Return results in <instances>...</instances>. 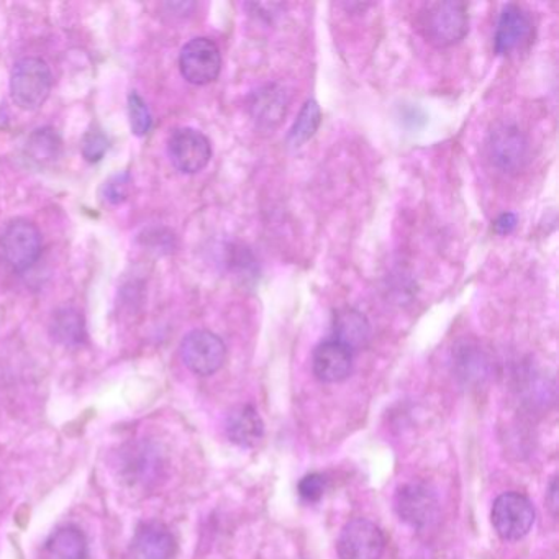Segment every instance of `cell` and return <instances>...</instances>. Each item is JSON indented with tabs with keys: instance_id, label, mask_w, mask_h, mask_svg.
<instances>
[{
	"instance_id": "1",
	"label": "cell",
	"mask_w": 559,
	"mask_h": 559,
	"mask_svg": "<svg viewBox=\"0 0 559 559\" xmlns=\"http://www.w3.org/2000/svg\"><path fill=\"white\" fill-rule=\"evenodd\" d=\"M418 32L438 48L453 47L469 32V9L457 0L428 2L418 12Z\"/></svg>"
},
{
	"instance_id": "2",
	"label": "cell",
	"mask_w": 559,
	"mask_h": 559,
	"mask_svg": "<svg viewBox=\"0 0 559 559\" xmlns=\"http://www.w3.org/2000/svg\"><path fill=\"white\" fill-rule=\"evenodd\" d=\"M53 78L50 68L40 58H24L15 63L11 74V94L15 106L37 110L50 97Z\"/></svg>"
},
{
	"instance_id": "3",
	"label": "cell",
	"mask_w": 559,
	"mask_h": 559,
	"mask_svg": "<svg viewBox=\"0 0 559 559\" xmlns=\"http://www.w3.org/2000/svg\"><path fill=\"white\" fill-rule=\"evenodd\" d=\"M41 253L40 230L32 222L17 218L0 235V254L12 271L31 270Z\"/></svg>"
},
{
	"instance_id": "4",
	"label": "cell",
	"mask_w": 559,
	"mask_h": 559,
	"mask_svg": "<svg viewBox=\"0 0 559 559\" xmlns=\"http://www.w3.org/2000/svg\"><path fill=\"white\" fill-rule=\"evenodd\" d=\"M535 507L520 492H506L497 497L490 512L493 530L506 542L525 538L535 523Z\"/></svg>"
},
{
	"instance_id": "5",
	"label": "cell",
	"mask_w": 559,
	"mask_h": 559,
	"mask_svg": "<svg viewBox=\"0 0 559 559\" xmlns=\"http://www.w3.org/2000/svg\"><path fill=\"white\" fill-rule=\"evenodd\" d=\"M490 162L507 175H519L530 162V142L513 123H499L489 133Z\"/></svg>"
},
{
	"instance_id": "6",
	"label": "cell",
	"mask_w": 559,
	"mask_h": 559,
	"mask_svg": "<svg viewBox=\"0 0 559 559\" xmlns=\"http://www.w3.org/2000/svg\"><path fill=\"white\" fill-rule=\"evenodd\" d=\"M185 365L198 376H212L224 366L227 348L221 336L209 330H194L181 343Z\"/></svg>"
},
{
	"instance_id": "7",
	"label": "cell",
	"mask_w": 559,
	"mask_h": 559,
	"mask_svg": "<svg viewBox=\"0 0 559 559\" xmlns=\"http://www.w3.org/2000/svg\"><path fill=\"white\" fill-rule=\"evenodd\" d=\"M384 549V533L366 519L349 520L336 542V551L342 559H381Z\"/></svg>"
},
{
	"instance_id": "8",
	"label": "cell",
	"mask_w": 559,
	"mask_h": 559,
	"mask_svg": "<svg viewBox=\"0 0 559 559\" xmlns=\"http://www.w3.org/2000/svg\"><path fill=\"white\" fill-rule=\"evenodd\" d=\"M179 68L188 83L194 86H207L221 74V50L209 38H194L182 48L179 55Z\"/></svg>"
},
{
	"instance_id": "9",
	"label": "cell",
	"mask_w": 559,
	"mask_h": 559,
	"mask_svg": "<svg viewBox=\"0 0 559 559\" xmlns=\"http://www.w3.org/2000/svg\"><path fill=\"white\" fill-rule=\"evenodd\" d=\"M535 37V24L532 15L516 4H509L502 9L493 35V50L500 57L522 51L528 47Z\"/></svg>"
},
{
	"instance_id": "10",
	"label": "cell",
	"mask_w": 559,
	"mask_h": 559,
	"mask_svg": "<svg viewBox=\"0 0 559 559\" xmlns=\"http://www.w3.org/2000/svg\"><path fill=\"white\" fill-rule=\"evenodd\" d=\"M168 155L178 171L195 175L211 162V140L199 130H176L168 142Z\"/></svg>"
},
{
	"instance_id": "11",
	"label": "cell",
	"mask_w": 559,
	"mask_h": 559,
	"mask_svg": "<svg viewBox=\"0 0 559 559\" xmlns=\"http://www.w3.org/2000/svg\"><path fill=\"white\" fill-rule=\"evenodd\" d=\"M395 510L402 522L414 528L428 525L437 512V499L433 492L420 484H407L395 493Z\"/></svg>"
},
{
	"instance_id": "12",
	"label": "cell",
	"mask_w": 559,
	"mask_h": 559,
	"mask_svg": "<svg viewBox=\"0 0 559 559\" xmlns=\"http://www.w3.org/2000/svg\"><path fill=\"white\" fill-rule=\"evenodd\" d=\"M313 374L319 381L342 382L352 374L353 353L335 340H326L313 349Z\"/></svg>"
},
{
	"instance_id": "13",
	"label": "cell",
	"mask_w": 559,
	"mask_h": 559,
	"mask_svg": "<svg viewBox=\"0 0 559 559\" xmlns=\"http://www.w3.org/2000/svg\"><path fill=\"white\" fill-rule=\"evenodd\" d=\"M248 109L258 129L273 130L286 117L289 97L283 87L277 84H267L251 94Z\"/></svg>"
},
{
	"instance_id": "14",
	"label": "cell",
	"mask_w": 559,
	"mask_h": 559,
	"mask_svg": "<svg viewBox=\"0 0 559 559\" xmlns=\"http://www.w3.org/2000/svg\"><path fill=\"white\" fill-rule=\"evenodd\" d=\"M176 549V538L163 523H143L133 538L136 559H173Z\"/></svg>"
},
{
	"instance_id": "15",
	"label": "cell",
	"mask_w": 559,
	"mask_h": 559,
	"mask_svg": "<svg viewBox=\"0 0 559 559\" xmlns=\"http://www.w3.org/2000/svg\"><path fill=\"white\" fill-rule=\"evenodd\" d=\"M333 340L355 353L366 348L371 340V325L365 313L353 307H343L333 317Z\"/></svg>"
},
{
	"instance_id": "16",
	"label": "cell",
	"mask_w": 559,
	"mask_h": 559,
	"mask_svg": "<svg viewBox=\"0 0 559 559\" xmlns=\"http://www.w3.org/2000/svg\"><path fill=\"white\" fill-rule=\"evenodd\" d=\"M225 433L228 440L238 447H257L264 437V424L260 412L251 405L235 407L225 420Z\"/></svg>"
},
{
	"instance_id": "17",
	"label": "cell",
	"mask_w": 559,
	"mask_h": 559,
	"mask_svg": "<svg viewBox=\"0 0 559 559\" xmlns=\"http://www.w3.org/2000/svg\"><path fill=\"white\" fill-rule=\"evenodd\" d=\"M48 551L57 559H86V535L78 526H63L51 535Z\"/></svg>"
},
{
	"instance_id": "18",
	"label": "cell",
	"mask_w": 559,
	"mask_h": 559,
	"mask_svg": "<svg viewBox=\"0 0 559 559\" xmlns=\"http://www.w3.org/2000/svg\"><path fill=\"white\" fill-rule=\"evenodd\" d=\"M51 335L61 345L78 346L86 338L83 316L74 309H63L51 320Z\"/></svg>"
},
{
	"instance_id": "19",
	"label": "cell",
	"mask_w": 559,
	"mask_h": 559,
	"mask_svg": "<svg viewBox=\"0 0 559 559\" xmlns=\"http://www.w3.org/2000/svg\"><path fill=\"white\" fill-rule=\"evenodd\" d=\"M320 123H322V109L316 100H307L290 129L289 136H287L290 145L300 146L309 142L319 130Z\"/></svg>"
},
{
	"instance_id": "20",
	"label": "cell",
	"mask_w": 559,
	"mask_h": 559,
	"mask_svg": "<svg viewBox=\"0 0 559 559\" xmlns=\"http://www.w3.org/2000/svg\"><path fill=\"white\" fill-rule=\"evenodd\" d=\"M27 153L38 165H47L55 162L61 153L60 136L51 129L37 130L28 139Z\"/></svg>"
},
{
	"instance_id": "21",
	"label": "cell",
	"mask_w": 559,
	"mask_h": 559,
	"mask_svg": "<svg viewBox=\"0 0 559 559\" xmlns=\"http://www.w3.org/2000/svg\"><path fill=\"white\" fill-rule=\"evenodd\" d=\"M130 123L135 135L143 136L152 130L153 119L150 114L148 106L145 100L136 93L130 94L129 97Z\"/></svg>"
},
{
	"instance_id": "22",
	"label": "cell",
	"mask_w": 559,
	"mask_h": 559,
	"mask_svg": "<svg viewBox=\"0 0 559 559\" xmlns=\"http://www.w3.org/2000/svg\"><path fill=\"white\" fill-rule=\"evenodd\" d=\"M107 148H109V140L100 130H91L83 140V155L90 163H97L104 158Z\"/></svg>"
},
{
	"instance_id": "23",
	"label": "cell",
	"mask_w": 559,
	"mask_h": 559,
	"mask_svg": "<svg viewBox=\"0 0 559 559\" xmlns=\"http://www.w3.org/2000/svg\"><path fill=\"white\" fill-rule=\"evenodd\" d=\"M130 182H132V178H130L129 173L114 176L104 186L106 201H109L110 204H120V202L126 201L127 195H129Z\"/></svg>"
},
{
	"instance_id": "24",
	"label": "cell",
	"mask_w": 559,
	"mask_h": 559,
	"mask_svg": "<svg viewBox=\"0 0 559 559\" xmlns=\"http://www.w3.org/2000/svg\"><path fill=\"white\" fill-rule=\"evenodd\" d=\"M326 489V479L322 474H309L299 483V493L307 502L322 499Z\"/></svg>"
},
{
	"instance_id": "25",
	"label": "cell",
	"mask_w": 559,
	"mask_h": 559,
	"mask_svg": "<svg viewBox=\"0 0 559 559\" xmlns=\"http://www.w3.org/2000/svg\"><path fill=\"white\" fill-rule=\"evenodd\" d=\"M516 227V217L515 214H507L500 215L496 222H493V228H496L497 234L499 235H509L512 234L513 228Z\"/></svg>"
},
{
	"instance_id": "26",
	"label": "cell",
	"mask_w": 559,
	"mask_h": 559,
	"mask_svg": "<svg viewBox=\"0 0 559 559\" xmlns=\"http://www.w3.org/2000/svg\"><path fill=\"white\" fill-rule=\"evenodd\" d=\"M546 502H548L549 509H551L552 515H558L559 499H558V480L552 477L549 483L548 492H546Z\"/></svg>"
}]
</instances>
